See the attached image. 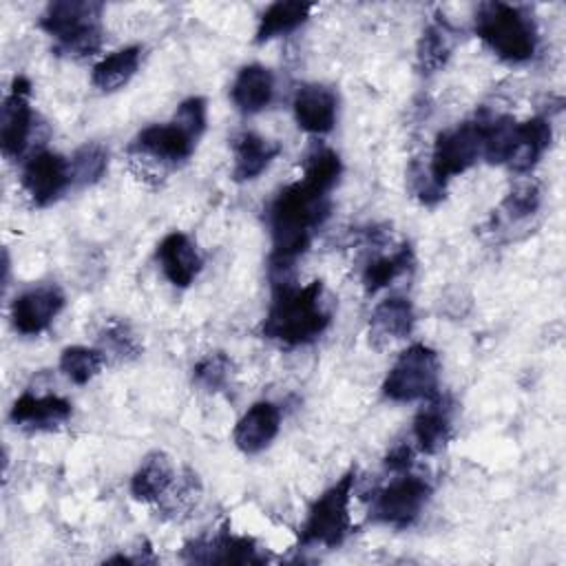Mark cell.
<instances>
[{"instance_id": "6da1fadb", "label": "cell", "mask_w": 566, "mask_h": 566, "mask_svg": "<svg viewBox=\"0 0 566 566\" xmlns=\"http://www.w3.org/2000/svg\"><path fill=\"white\" fill-rule=\"evenodd\" d=\"M343 161L327 146L312 148L303 159L301 179L279 190L268 208L272 234V272H285L310 248L314 232L329 217V192L338 184Z\"/></svg>"}, {"instance_id": "7a4b0ae2", "label": "cell", "mask_w": 566, "mask_h": 566, "mask_svg": "<svg viewBox=\"0 0 566 566\" xmlns=\"http://www.w3.org/2000/svg\"><path fill=\"white\" fill-rule=\"evenodd\" d=\"M272 303L261 321L263 338L276 340L287 347L307 345L316 340L332 323V310L325 303L323 281L307 285H292L276 281Z\"/></svg>"}, {"instance_id": "3957f363", "label": "cell", "mask_w": 566, "mask_h": 566, "mask_svg": "<svg viewBox=\"0 0 566 566\" xmlns=\"http://www.w3.org/2000/svg\"><path fill=\"white\" fill-rule=\"evenodd\" d=\"M208 106L206 99L192 95L184 99L172 119L142 128L128 146L135 157H148L161 166H179L190 159L199 137L206 130Z\"/></svg>"}, {"instance_id": "277c9868", "label": "cell", "mask_w": 566, "mask_h": 566, "mask_svg": "<svg viewBox=\"0 0 566 566\" xmlns=\"http://www.w3.org/2000/svg\"><path fill=\"white\" fill-rule=\"evenodd\" d=\"M475 35L504 62H526L537 51V27L515 4L484 2L475 11Z\"/></svg>"}, {"instance_id": "5b68a950", "label": "cell", "mask_w": 566, "mask_h": 566, "mask_svg": "<svg viewBox=\"0 0 566 566\" xmlns=\"http://www.w3.org/2000/svg\"><path fill=\"white\" fill-rule=\"evenodd\" d=\"M102 11L104 4L93 0L49 2L40 15V29L53 38L57 51L86 57L102 46Z\"/></svg>"}, {"instance_id": "8992f818", "label": "cell", "mask_w": 566, "mask_h": 566, "mask_svg": "<svg viewBox=\"0 0 566 566\" xmlns=\"http://www.w3.org/2000/svg\"><path fill=\"white\" fill-rule=\"evenodd\" d=\"M356 484V469L343 473L329 489H325L307 509L305 522L298 531V546L336 548L352 531L349 502Z\"/></svg>"}, {"instance_id": "52a82bcc", "label": "cell", "mask_w": 566, "mask_h": 566, "mask_svg": "<svg viewBox=\"0 0 566 566\" xmlns=\"http://www.w3.org/2000/svg\"><path fill=\"white\" fill-rule=\"evenodd\" d=\"M440 358L438 352L424 343H413L391 365L382 380L385 398L394 402H416L438 396Z\"/></svg>"}, {"instance_id": "ba28073f", "label": "cell", "mask_w": 566, "mask_h": 566, "mask_svg": "<svg viewBox=\"0 0 566 566\" xmlns=\"http://www.w3.org/2000/svg\"><path fill=\"white\" fill-rule=\"evenodd\" d=\"M484 150V130L480 115L471 122H462L453 128L438 133L431 161H429V177L444 188L449 179L467 172Z\"/></svg>"}, {"instance_id": "9c48e42d", "label": "cell", "mask_w": 566, "mask_h": 566, "mask_svg": "<svg viewBox=\"0 0 566 566\" xmlns=\"http://www.w3.org/2000/svg\"><path fill=\"white\" fill-rule=\"evenodd\" d=\"M429 497L431 484L416 473L402 471L387 486L376 491L369 520L391 528H407L420 517Z\"/></svg>"}, {"instance_id": "30bf717a", "label": "cell", "mask_w": 566, "mask_h": 566, "mask_svg": "<svg viewBox=\"0 0 566 566\" xmlns=\"http://www.w3.org/2000/svg\"><path fill=\"white\" fill-rule=\"evenodd\" d=\"M20 184L35 208H46L73 186L71 161L60 153L40 150L24 161Z\"/></svg>"}, {"instance_id": "8fae6325", "label": "cell", "mask_w": 566, "mask_h": 566, "mask_svg": "<svg viewBox=\"0 0 566 566\" xmlns=\"http://www.w3.org/2000/svg\"><path fill=\"white\" fill-rule=\"evenodd\" d=\"M31 82L27 77H15L9 95L2 102L0 113V148L7 159H18L29 146L33 133V108L29 102Z\"/></svg>"}, {"instance_id": "7c38bea8", "label": "cell", "mask_w": 566, "mask_h": 566, "mask_svg": "<svg viewBox=\"0 0 566 566\" xmlns=\"http://www.w3.org/2000/svg\"><path fill=\"white\" fill-rule=\"evenodd\" d=\"M64 294L57 285H38L11 303V323L24 336L42 334L64 307Z\"/></svg>"}, {"instance_id": "4fadbf2b", "label": "cell", "mask_w": 566, "mask_h": 566, "mask_svg": "<svg viewBox=\"0 0 566 566\" xmlns=\"http://www.w3.org/2000/svg\"><path fill=\"white\" fill-rule=\"evenodd\" d=\"M184 557L190 562H219V564H261L268 557L261 553L252 537L234 535L228 528L212 537H199L184 546Z\"/></svg>"}, {"instance_id": "5bb4252c", "label": "cell", "mask_w": 566, "mask_h": 566, "mask_svg": "<svg viewBox=\"0 0 566 566\" xmlns=\"http://www.w3.org/2000/svg\"><path fill=\"white\" fill-rule=\"evenodd\" d=\"M71 416H73V405L66 398L57 394L38 396L31 391H24L20 398H15L9 411V420L15 427H22L29 431H53L64 422H69Z\"/></svg>"}, {"instance_id": "9a60e30c", "label": "cell", "mask_w": 566, "mask_h": 566, "mask_svg": "<svg viewBox=\"0 0 566 566\" xmlns=\"http://www.w3.org/2000/svg\"><path fill=\"white\" fill-rule=\"evenodd\" d=\"M551 139H553V130L546 117H531L526 122H515L502 164H506L513 172H528L548 150Z\"/></svg>"}, {"instance_id": "2e32d148", "label": "cell", "mask_w": 566, "mask_h": 566, "mask_svg": "<svg viewBox=\"0 0 566 566\" xmlns=\"http://www.w3.org/2000/svg\"><path fill=\"white\" fill-rule=\"evenodd\" d=\"M294 119L310 135H327L336 124L338 97L323 84H303L292 99Z\"/></svg>"}, {"instance_id": "e0dca14e", "label": "cell", "mask_w": 566, "mask_h": 566, "mask_svg": "<svg viewBox=\"0 0 566 566\" xmlns=\"http://www.w3.org/2000/svg\"><path fill=\"white\" fill-rule=\"evenodd\" d=\"M281 429V411L270 400L254 402L234 424L232 440L245 455L261 453L272 444Z\"/></svg>"}, {"instance_id": "ac0fdd59", "label": "cell", "mask_w": 566, "mask_h": 566, "mask_svg": "<svg viewBox=\"0 0 566 566\" xmlns=\"http://www.w3.org/2000/svg\"><path fill=\"white\" fill-rule=\"evenodd\" d=\"M157 261L164 276L175 287H188L195 283L203 268V259L197 245L184 232H168L157 245Z\"/></svg>"}, {"instance_id": "d6986e66", "label": "cell", "mask_w": 566, "mask_h": 566, "mask_svg": "<svg viewBox=\"0 0 566 566\" xmlns=\"http://www.w3.org/2000/svg\"><path fill=\"white\" fill-rule=\"evenodd\" d=\"M413 440L427 455L440 453L453 438V407L440 394L424 400L413 418Z\"/></svg>"}, {"instance_id": "ffe728a7", "label": "cell", "mask_w": 566, "mask_h": 566, "mask_svg": "<svg viewBox=\"0 0 566 566\" xmlns=\"http://www.w3.org/2000/svg\"><path fill=\"white\" fill-rule=\"evenodd\" d=\"M281 155V144L254 130H243L232 142V179L252 181Z\"/></svg>"}, {"instance_id": "44dd1931", "label": "cell", "mask_w": 566, "mask_h": 566, "mask_svg": "<svg viewBox=\"0 0 566 566\" xmlns=\"http://www.w3.org/2000/svg\"><path fill=\"white\" fill-rule=\"evenodd\" d=\"M177 480L172 458L164 451H150L130 478V495L137 502L159 504Z\"/></svg>"}, {"instance_id": "7402d4cb", "label": "cell", "mask_w": 566, "mask_h": 566, "mask_svg": "<svg viewBox=\"0 0 566 566\" xmlns=\"http://www.w3.org/2000/svg\"><path fill=\"white\" fill-rule=\"evenodd\" d=\"M416 323L413 305L402 296H389L380 301L369 316V340L376 347H385L411 334Z\"/></svg>"}, {"instance_id": "603a6c76", "label": "cell", "mask_w": 566, "mask_h": 566, "mask_svg": "<svg viewBox=\"0 0 566 566\" xmlns=\"http://www.w3.org/2000/svg\"><path fill=\"white\" fill-rule=\"evenodd\" d=\"M232 104L243 115L261 113L274 97V75L263 64H245L230 88Z\"/></svg>"}, {"instance_id": "cb8c5ba5", "label": "cell", "mask_w": 566, "mask_h": 566, "mask_svg": "<svg viewBox=\"0 0 566 566\" xmlns=\"http://www.w3.org/2000/svg\"><path fill=\"white\" fill-rule=\"evenodd\" d=\"M314 9H316V4L298 2V0H281V2L270 4L259 18L254 42L263 44V42H270L274 38L296 31L301 24H305L310 20Z\"/></svg>"}, {"instance_id": "d4e9b609", "label": "cell", "mask_w": 566, "mask_h": 566, "mask_svg": "<svg viewBox=\"0 0 566 566\" xmlns=\"http://www.w3.org/2000/svg\"><path fill=\"white\" fill-rule=\"evenodd\" d=\"M142 53L144 49L133 44V46H124L113 51L111 55L102 57L91 73V84L102 91V93H113L122 86H126L133 75L139 71L142 64Z\"/></svg>"}, {"instance_id": "484cf974", "label": "cell", "mask_w": 566, "mask_h": 566, "mask_svg": "<svg viewBox=\"0 0 566 566\" xmlns=\"http://www.w3.org/2000/svg\"><path fill=\"white\" fill-rule=\"evenodd\" d=\"M413 265V250L405 243L391 254H382L371 259L363 270V287L367 294H376L378 290L391 285L402 272Z\"/></svg>"}, {"instance_id": "4316f807", "label": "cell", "mask_w": 566, "mask_h": 566, "mask_svg": "<svg viewBox=\"0 0 566 566\" xmlns=\"http://www.w3.org/2000/svg\"><path fill=\"white\" fill-rule=\"evenodd\" d=\"M106 363V354L97 347H84V345H71L64 347L60 354V371L73 382V385H86L93 380Z\"/></svg>"}, {"instance_id": "83f0119b", "label": "cell", "mask_w": 566, "mask_h": 566, "mask_svg": "<svg viewBox=\"0 0 566 566\" xmlns=\"http://www.w3.org/2000/svg\"><path fill=\"white\" fill-rule=\"evenodd\" d=\"M451 55V31L447 24H429L418 40V66L422 73H433L447 64Z\"/></svg>"}, {"instance_id": "f1b7e54d", "label": "cell", "mask_w": 566, "mask_h": 566, "mask_svg": "<svg viewBox=\"0 0 566 566\" xmlns=\"http://www.w3.org/2000/svg\"><path fill=\"white\" fill-rule=\"evenodd\" d=\"M234 374V363L226 352H210L192 367V380L208 394L223 391Z\"/></svg>"}, {"instance_id": "f546056e", "label": "cell", "mask_w": 566, "mask_h": 566, "mask_svg": "<svg viewBox=\"0 0 566 566\" xmlns=\"http://www.w3.org/2000/svg\"><path fill=\"white\" fill-rule=\"evenodd\" d=\"M69 161H71L73 184L91 186L104 177V172L108 168V153L102 144L86 142L73 153V157Z\"/></svg>"}, {"instance_id": "4dcf8cb0", "label": "cell", "mask_w": 566, "mask_h": 566, "mask_svg": "<svg viewBox=\"0 0 566 566\" xmlns=\"http://www.w3.org/2000/svg\"><path fill=\"white\" fill-rule=\"evenodd\" d=\"M102 352L113 354L119 360H133L142 354V340L133 327L124 321H108L102 329Z\"/></svg>"}, {"instance_id": "1f68e13d", "label": "cell", "mask_w": 566, "mask_h": 566, "mask_svg": "<svg viewBox=\"0 0 566 566\" xmlns=\"http://www.w3.org/2000/svg\"><path fill=\"white\" fill-rule=\"evenodd\" d=\"M542 203V192H539V186L535 181H524V184H517L502 201L500 210L504 212V217L509 221H520V219H526L531 214L537 212Z\"/></svg>"}, {"instance_id": "d6a6232c", "label": "cell", "mask_w": 566, "mask_h": 566, "mask_svg": "<svg viewBox=\"0 0 566 566\" xmlns=\"http://www.w3.org/2000/svg\"><path fill=\"white\" fill-rule=\"evenodd\" d=\"M411 462H413V451L409 444H396L387 458H385V467L394 473H402V471H409L411 469Z\"/></svg>"}]
</instances>
